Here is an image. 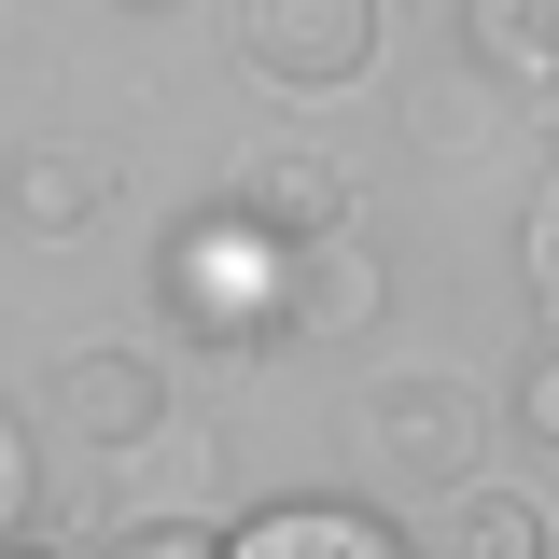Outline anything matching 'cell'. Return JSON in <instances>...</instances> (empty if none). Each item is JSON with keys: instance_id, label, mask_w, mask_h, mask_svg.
I'll list each match as a JSON object with an SVG mask.
<instances>
[{"instance_id": "9", "label": "cell", "mask_w": 559, "mask_h": 559, "mask_svg": "<svg viewBox=\"0 0 559 559\" xmlns=\"http://www.w3.org/2000/svg\"><path fill=\"white\" fill-rule=\"evenodd\" d=\"M419 559H559V532H546V503H532V489H503V476H462Z\"/></svg>"}, {"instance_id": "2", "label": "cell", "mask_w": 559, "mask_h": 559, "mask_svg": "<svg viewBox=\"0 0 559 559\" xmlns=\"http://www.w3.org/2000/svg\"><path fill=\"white\" fill-rule=\"evenodd\" d=\"M224 43L266 98H336L378 70V0H224Z\"/></svg>"}, {"instance_id": "15", "label": "cell", "mask_w": 559, "mask_h": 559, "mask_svg": "<svg viewBox=\"0 0 559 559\" xmlns=\"http://www.w3.org/2000/svg\"><path fill=\"white\" fill-rule=\"evenodd\" d=\"M0 559H84V546H43V532H14V546H0Z\"/></svg>"}, {"instance_id": "16", "label": "cell", "mask_w": 559, "mask_h": 559, "mask_svg": "<svg viewBox=\"0 0 559 559\" xmlns=\"http://www.w3.org/2000/svg\"><path fill=\"white\" fill-rule=\"evenodd\" d=\"M127 14H168V0H127Z\"/></svg>"}, {"instance_id": "6", "label": "cell", "mask_w": 559, "mask_h": 559, "mask_svg": "<svg viewBox=\"0 0 559 559\" xmlns=\"http://www.w3.org/2000/svg\"><path fill=\"white\" fill-rule=\"evenodd\" d=\"M0 224L14 238H84V224H112V154H84V140H14L0 154Z\"/></svg>"}, {"instance_id": "1", "label": "cell", "mask_w": 559, "mask_h": 559, "mask_svg": "<svg viewBox=\"0 0 559 559\" xmlns=\"http://www.w3.org/2000/svg\"><path fill=\"white\" fill-rule=\"evenodd\" d=\"M280 266H294V238H266L238 197H210L168 252H154V308L182 322L197 349H280Z\"/></svg>"}, {"instance_id": "3", "label": "cell", "mask_w": 559, "mask_h": 559, "mask_svg": "<svg viewBox=\"0 0 559 559\" xmlns=\"http://www.w3.org/2000/svg\"><path fill=\"white\" fill-rule=\"evenodd\" d=\"M364 448H378L392 476H419V489H462L476 448H489V406L462 378H433V364H392V378L364 392Z\"/></svg>"}, {"instance_id": "10", "label": "cell", "mask_w": 559, "mask_h": 559, "mask_svg": "<svg viewBox=\"0 0 559 559\" xmlns=\"http://www.w3.org/2000/svg\"><path fill=\"white\" fill-rule=\"evenodd\" d=\"M238 210H252L266 238H322V224H364L349 168H322V154H252V168H238Z\"/></svg>"}, {"instance_id": "8", "label": "cell", "mask_w": 559, "mask_h": 559, "mask_svg": "<svg viewBox=\"0 0 559 559\" xmlns=\"http://www.w3.org/2000/svg\"><path fill=\"white\" fill-rule=\"evenodd\" d=\"M462 57L503 98H559V0H462Z\"/></svg>"}, {"instance_id": "12", "label": "cell", "mask_w": 559, "mask_h": 559, "mask_svg": "<svg viewBox=\"0 0 559 559\" xmlns=\"http://www.w3.org/2000/svg\"><path fill=\"white\" fill-rule=\"evenodd\" d=\"M28 518H43V448H28V419L0 406V546H14Z\"/></svg>"}, {"instance_id": "7", "label": "cell", "mask_w": 559, "mask_h": 559, "mask_svg": "<svg viewBox=\"0 0 559 559\" xmlns=\"http://www.w3.org/2000/svg\"><path fill=\"white\" fill-rule=\"evenodd\" d=\"M224 559H419L378 503H336V489H280V503H252L238 532H224Z\"/></svg>"}, {"instance_id": "14", "label": "cell", "mask_w": 559, "mask_h": 559, "mask_svg": "<svg viewBox=\"0 0 559 559\" xmlns=\"http://www.w3.org/2000/svg\"><path fill=\"white\" fill-rule=\"evenodd\" d=\"M518 433H532V448H559V336L532 349V378H518Z\"/></svg>"}, {"instance_id": "11", "label": "cell", "mask_w": 559, "mask_h": 559, "mask_svg": "<svg viewBox=\"0 0 559 559\" xmlns=\"http://www.w3.org/2000/svg\"><path fill=\"white\" fill-rule=\"evenodd\" d=\"M84 559H224V532L210 518H112Z\"/></svg>"}, {"instance_id": "4", "label": "cell", "mask_w": 559, "mask_h": 559, "mask_svg": "<svg viewBox=\"0 0 559 559\" xmlns=\"http://www.w3.org/2000/svg\"><path fill=\"white\" fill-rule=\"evenodd\" d=\"M43 433L57 448H98V462H140L168 433V378L140 349H70L57 378H43Z\"/></svg>"}, {"instance_id": "17", "label": "cell", "mask_w": 559, "mask_h": 559, "mask_svg": "<svg viewBox=\"0 0 559 559\" xmlns=\"http://www.w3.org/2000/svg\"><path fill=\"white\" fill-rule=\"evenodd\" d=\"M546 127H559V98H546Z\"/></svg>"}, {"instance_id": "5", "label": "cell", "mask_w": 559, "mask_h": 559, "mask_svg": "<svg viewBox=\"0 0 559 559\" xmlns=\"http://www.w3.org/2000/svg\"><path fill=\"white\" fill-rule=\"evenodd\" d=\"M280 322H294V336H378V322H392V266L364 252V224L294 238V266H280Z\"/></svg>"}, {"instance_id": "13", "label": "cell", "mask_w": 559, "mask_h": 559, "mask_svg": "<svg viewBox=\"0 0 559 559\" xmlns=\"http://www.w3.org/2000/svg\"><path fill=\"white\" fill-rule=\"evenodd\" d=\"M518 280H532V308H546V336H559V182L532 197V224H518Z\"/></svg>"}]
</instances>
